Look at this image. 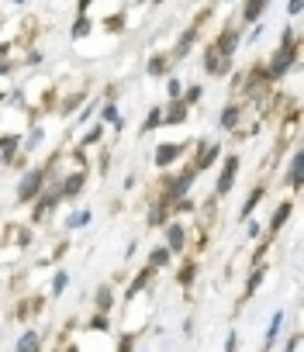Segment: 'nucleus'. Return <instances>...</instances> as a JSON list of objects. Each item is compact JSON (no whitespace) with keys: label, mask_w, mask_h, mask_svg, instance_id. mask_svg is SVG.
I'll list each match as a JSON object with an SVG mask.
<instances>
[{"label":"nucleus","mask_w":304,"mask_h":352,"mask_svg":"<svg viewBox=\"0 0 304 352\" xmlns=\"http://www.w3.org/2000/svg\"><path fill=\"white\" fill-rule=\"evenodd\" d=\"M297 66H301V45H276L273 56L263 63L270 83H283L290 73H297Z\"/></svg>","instance_id":"nucleus-1"},{"label":"nucleus","mask_w":304,"mask_h":352,"mask_svg":"<svg viewBox=\"0 0 304 352\" xmlns=\"http://www.w3.org/2000/svg\"><path fill=\"white\" fill-rule=\"evenodd\" d=\"M45 187H49V173H45V166H28V169L18 176V187H14V201H18V208H32L35 197H39Z\"/></svg>","instance_id":"nucleus-2"},{"label":"nucleus","mask_w":304,"mask_h":352,"mask_svg":"<svg viewBox=\"0 0 304 352\" xmlns=\"http://www.w3.org/2000/svg\"><path fill=\"white\" fill-rule=\"evenodd\" d=\"M201 180V173L187 162L180 173H170V176H163V180H160V194L173 204V201H180V197H187L191 190H194V184Z\"/></svg>","instance_id":"nucleus-3"},{"label":"nucleus","mask_w":304,"mask_h":352,"mask_svg":"<svg viewBox=\"0 0 304 352\" xmlns=\"http://www.w3.org/2000/svg\"><path fill=\"white\" fill-rule=\"evenodd\" d=\"M239 169H242V155L239 152H228L221 155V169H218V180H215V197H228L239 184Z\"/></svg>","instance_id":"nucleus-4"},{"label":"nucleus","mask_w":304,"mask_h":352,"mask_svg":"<svg viewBox=\"0 0 304 352\" xmlns=\"http://www.w3.org/2000/svg\"><path fill=\"white\" fill-rule=\"evenodd\" d=\"M87 184H90V169H83V166H76V169H69L66 176H59V180H56V187H59V197H63V204H73V201H80V197H83V190H87Z\"/></svg>","instance_id":"nucleus-5"},{"label":"nucleus","mask_w":304,"mask_h":352,"mask_svg":"<svg viewBox=\"0 0 304 352\" xmlns=\"http://www.w3.org/2000/svg\"><path fill=\"white\" fill-rule=\"evenodd\" d=\"M59 204H63V197H59V187L56 184H49L39 197H35V204H32V214H28V225H45L56 211H59Z\"/></svg>","instance_id":"nucleus-6"},{"label":"nucleus","mask_w":304,"mask_h":352,"mask_svg":"<svg viewBox=\"0 0 304 352\" xmlns=\"http://www.w3.org/2000/svg\"><path fill=\"white\" fill-rule=\"evenodd\" d=\"M191 145H194V142H160L156 148H152V166H156L160 173H166L170 166H177V162L187 155Z\"/></svg>","instance_id":"nucleus-7"},{"label":"nucleus","mask_w":304,"mask_h":352,"mask_svg":"<svg viewBox=\"0 0 304 352\" xmlns=\"http://www.w3.org/2000/svg\"><path fill=\"white\" fill-rule=\"evenodd\" d=\"M208 14H211V11H204L191 28H184V35H180V38H177V45L170 49L173 63H180V59H187V56L194 52V45H197V42H201V35H204V21H208Z\"/></svg>","instance_id":"nucleus-8"},{"label":"nucleus","mask_w":304,"mask_h":352,"mask_svg":"<svg viewBox=\"0 0 304 352\" xmlns=\"http://www.w3.org/2000/svg\"><path fill=\"white\" fill-rule=\"evenodd\" d=\"M194 145H197V152H194L191 166H194L197 173H208V169H215V166L221 162V155H225V145H221V142H208V138H197Z\"/></svg>","instance_id":"nucleus-9"},{"label":"nucleus","mask_w":304,"mask_h":352,"mask_svg":"<svg viewBox=\"0 0 304 352\" xmlns=\"http://www.w3.org/2000/svg\"><path fill=\"white\" fill-rule=\"evenodd\" d=\"M211 45H215L225 59H235V52H239V45H242V25L225 21V25L218 28V35L211 38Z\"/></svg>","instance_id":"nucleus-10"},{"label":"nucleus","mask_w":304,"mask_h":352,"mask_svg":"<svg viewBox=\"0 0 304 352\" xmlns=\"http://www.w3.org/2000/svg\"><path fill=\"white\" fill-rule=\"evenodd\" d=\"M201 69H204L211 80H225V76L232 73V59H225V56L208 42V45L201 49Z\"/></svg>","instance_id":"nucleus-11"},{"label":"nucleus","mask_w":304,"mask_h":352,"mask_svg":"<svg viewBox=\"0 0 304 352\" xmlns=\"http://www.w3.org/2000/svg\"><path fill=\"white\" fill-rule=\"evenodd\" d=\"M187 225L180 221V218H170L166 225H163V245L173 252V256H184L187 252Z\"/></svg>","instance_id":"nucleus-12"},{"label":"nucleus","mask_w":304,"mask_h":352,"mask_svg":"<svg viewBox=\"0 0 304 352\" xmlns=\"http://www.w3.org/2000/svg\"><path fill=\"white\" fill-rule=\"evenodd\" d=\"M283 184L294 194H301V187H304V148L301 145L290 148V162H287V173H283Z\"/></svg>","instance_id":"nucleus-13"},{"label":"nucleus","mask_w":304,"mask_h":352,"mask_svg":"<svg viewBox=\"0 0 304 352\" xmlns=\"http://www.w3.org/2000/svg\"><path fill=\"white\" fill-rule=\"evenodd\" d=\"M173 218V204L163 197V194H156V197H152L149 201V211H145V225L149 228H163L166 221Z\"/></svg>","instance_id":"nucleus-14"},{"label":"nucleus","mask_w":304,"mask_h":352,"mask_svg":"<svg viewBox=\"0 0 304 352\" xmlns=\"http://www.w3.org/2000/svg\"><path fill=\"white\" fill-rule=\"evenodd\" d=\"M194 107H187L184 100H166L163 104V128H184L191 121Z\"/></svg>","instance_id":"nucleus-15"},{"label":"nucleus","mask_w":304,"mask_h":352,"mask_svg":"<svg viewBox=\"0 0 304 352\" xmlns=\"http://www.w3.org/2000/svg\"><path fill=\"white\" fill-rule=\"evenodd\" d=\"M242 118H246V104L232 97V100L221 107V114H218V128H221V131H239Z\"/></svg>","instance_id":"nucleus-16"},{"label":"nucleus","mask_w":304,"mask_h":352,"mask_svg":"<svg viewBox=\"0 0 304 352\" xmlns=\"http://www.w3.org/2000/svg\"><path fill=\"white\" fill-rule=\"evenodd\" d=\"M270 4H273V0H242V8H239V25L252 28L256 21H263V18H266Z\"/></svg>","instance_id":"nucleus-17"},{"label":"nucleus","mask_w":304,"mask_h":352,"mask_svg":"<svg viewBox=\"0 0 304 352\" xmlns=\"http://www.w3.org/2000/svg\"><path fill=\"white\" fill-rule=\"evenodd\" d=\"M152 280H156V270H152V266H142V270H138V273L131 276V283L124 287L121 300H124V304H131V300H135L138 294H145V290H149V283H152Z\"/></svg>","instance_id":"nucleus-18"},{"label":"nucleus","mask_w":304,"mask_h":352,"mask_svg":"<svg viewBox=\"0 0 304 352\" xmlns=\"http://www.w3.org/2000/svg\"><path fill=\"white\" fill-rule=\"evenodd\" d=\"M266 273H270V266H266V263H256V266L249 270V276H246V287H242V294H239V307H242V304H249V300L256 297V290L263 287Z\"/></svg>","instance_id":"nucleus-19"},{"label":"nucleus","mask_w":304,"mask_h":352,"mask_svg":"<svg viewBox=\"0 0 304 352\" xmlns=\"http://www.w3.org/2000/svg\"><path fill=\"white\" fill-rule=\"evenodd\" d=\"M145 73H149L152 80H166V76L173 73V56H170L166 49L152 52V56H149V63H145Z\"/></svg>","instance_id":"nucleus-20"},{"label":"nucleus","mask_w":304,"mask_h":352,"mask_svg":"<svg viewBox=\"0 0 304 352\" xmlns=\"http://www.w3.org/2000/svg\"><path fill=\"white\" fill-rule=\"evenodd\" d=\"M263 197H266V180H259V184L246 194V201H242V208H239V221H249V218L256 214V208L263 204Z\"/></svg>","instance_id":"nucleus-21"},{"label":"nucleus","mask_w":304,"mask_h":352,"mask_svg":"<svg viewBox=\"0 0 304 352\" xmlns=\"http://www.w3.org/2000/svg\"><path fill=\"white\" fill-rule=\"evenodd\" d=\"M114 300H118L114 283H97V290H94V311H100V314H114Z\"/></svg>","instance_id":"nucleus-22"},{"label":"nucleus","mask_w":304,"mask_h":352,"mask_svg":"<svg viewBox=\"0 0 304 352\" xmlns=\"http://www.w3.org/2000/svg\"><path fill=\"white\" fill-rule=\"evenodd\" d=\"M97 114H100V124H104V128H111L114 135H118V131H124V118H121V111H118V100H104Z\"/></svg>","instance_id":"nucleus-23"},{"label":"nucleus","mask_w":304,"mask_h":352,"mask_svg":"<svg viewBox=\"0 0 304 352\" xmlns=\"http://www.w3.org/2000/svg\"><path fill=\"white\" fill-rule=\"evenodd\" d=\"M42 311H45V297H42V294H28V297L14 307V318H18V321H28V318H39Z\"/></svg>","instance_id":"nucleus-24"},{"label":"nucleus","mask_w":304,"mask_h":352,"mask_svg":"<svg viewBox=\"0 0 304 352\" xmlns=\"http://www.w3.org/2000/svg\"><path fill=\"white\" fill-rule=\"evenodd\" d=\"M14 352H45V338L39 328H25L14 342Z\"/></svg>","instance_id":"nucleus-25"},{"label":"nucleus","mask_w":304,"mask_h":352,"mask_svg":"<svg viewBox=\"0 0 304 352\" xmlns=\"http://www.w3.org/2000/svg\"><path fill=\"white\" fill-rule=\"evenodd\" d=\"M42 142H45V128L35 121V124H32V128L21 135V155H28V159H32V155L42 148Z\"/></svg>","instance_id":"nucleus-26"},{"label":"nucleus","mask_w":304,"mask_h":352,"mask_svg":"<svg viewBox=\"0 0 304 352\" xmlns=\"http://www.w3.org/2000/svg\"><path fill=\"white\" fill-rule=\"evenodd\" d=\"M283 321H287V314H283V311H273V318H270V324H266V335H263L259 352H273V349H276V338H280Z\"/></svg>","instance_id":"nucleus-27"},{"label":"nucleus","mask_w":304,"mask_h":352,"mask_svg":"<svg viewBox=\"0 0 304 352\" xmlns=\"http://www.w3.org/2000/svg\"><path fill=\"white\" fill-rule=\"evenodd\" d=\"M90 221H94V211H90V208H76V211H69V214H66L63 232H66V235H73V232H80V228H90Z\"/></svg>","instance_id":"nucleus-28"},{"label":"nucleus","mask_w":304,"mask_h":352,"mask_svg":"<svg viewBox=\"0 0 304 352\" xmlns=\"http://www.w3.org/2000/svg\"><path fill=\"white\" fill-rule=\"evenodd\" d=\"M197 256L194 259H184L180 266H177V287H184V290H191L194 287V280H197Z\"/></svg>","instance_id":"nucleus-29"},{"label":"nucleus","mask_w":304,"mask_h":352,"mask_svg":"<svg viewBox=\"0 0 304 352\" xmlns=\"http://www.w3.org/2000/svg\"><path fill=\"white\" fill-rule=\"evenodd\" d=\"M145 266H152V270H156V273H163V270H170V266H173V252H170L166 245H156V249L149 252Z\"/></svg>","instance_id":"nucleus-30"},{"label":"nucleus","mask_w":304,"mask_h":352,"mask_svg":"<svg viewBox=\"0 0 304 352\" xmlns=\"http://www.w3.org/2000/svg\"><path fill=\"white\" fill-rule=\"evenodd\" d=\"M90 35H94V18H90V14H76L73 25H69V38H73V42H83V38H90Z\"/></svg>","instance_id":"nucleus-31"},{"label":"nucleus","mask_w":304,"mask_h":352,"mask_svg":"<svg viewBox=\"0 0 304 352\" xmlns=\"http://www.w3.org/2000/svg\"><path fill=\"white\" fill-rule=\"evenodd\" d=\"M160 128H163V104H152L149 114H145V121H142V128H138V135H152V131H160Z\"/></svg>","instance_id":"nucleus-32"},{"label":"nucleus","mask_w":304,"mask_h":352,"mask_svg":"<svg viewBox=\"0 0 304 352\" xmlns=\"http://www.w3.org/2000/svg\"><path fill=\"white\" fill-rule=\"evenodd\" d=\"M104 131H107V128H104L100 121H94V124L83 131V138H80V145H76V148H80V152H87V148L100 145V142H104Z\"/></svg>","instance_id":"nucleus-33"},{"label":"nucleus","mask_w":304,"mask_h":352,"mask_svg":"<svg viewBox=\"0 0 304 352\" xmlns=\"http://www.w3.org/2000/svg\"><path fill=\"white\" fill-rule=\"evenodd\" d=\"M87 331H100V335L114 331V314H100V311H94V318H87Z\"/></svg>","instance_id":"nucleus-34"},{"label":"nucleus","mask_w":304,"mask_h":352,"mask_svg":"<svg viewBox=\"0 0 304 352\" xmlns=\"http://www.w3.org/2000/svg\"><path fill=\"white\" fill-rule=\"evenodd\" d=\"M124 25H128V14H124V11H118V14H107V18L100 21V28H104L111 38H114V35H121V32H124Z\"/></svg>","instance_id":"nucleus-35"},{"label":"nucleus","mask_w":304,"mask_h":352,"mask_svg":"<svg viewBox=\"0 0 304 352\" xmlns=\"http://www.w3.org/2000/svg\"><path fill=\"white\" fill-rule=\"evenodd\" d=\"M204 94H208V90H204V83H187V87H184V94H180V100H184L187 107H197V104L204 100Z\"/></svg>","instance_id":"nucleus-36"},{"label":"nucleus","mask_w":304,"mask_h":352,"mask_svg":"<svg viewBox=\"0 0 304 352\" xmlns=\"http://www.w3.org/2000/svg\"><path fill=\"white\" fill-rule=\"evenodd\" d=\"M83 104H87V90H76V94H69V97L59 104V114H63V118H69V114H73L76 107H83Z\"/></svg>","instance_id":"nucleus-37"},{"label":"nucleus","mask_w":304,"mask_h":352,"mask_svg":"<svg viewBox=\"0 0 304 352\" xmlns=\"http://www.w3.org/2000/svg\"><path fill=\"white\" fill-rule=\"evenodd\" d=\"M66 290H69V273H66V270H56L52 280H49V294H52V297H63Z\"/></svg>","instance_id":"nucleus-38"},{"label":"nucleus","mask_w":304,"mask_h":352,"mask_svg":"<svg viewBox=\"0 0 304 352\" xmlns=\"http://www.w3.org/2000/svg\"><path fill=\"white\" fill-rule=\"evenodd\" d=\"M184 214H197V201L187 194L180 201H173V218H184Z\"/></svg>","instance_id":"nucleus-39"},{"label":"nucleus","mask_w":304,"mask_h":352,"mask_svg":"<svg viewBox=\"0 0 304 352\" xmlns=\"http://www.w3.org/2000/svg\"><path fill=\"white\" fill-rule=\"evenodd\" d=\"M180 94H184V80L177 73H170L166 76V100H180Z\"/></svg>","instance_id":"nucleus-40"},{"label":"nucleus","mask_w":304,"mask_h":352,"mask_svg":"<svg viewBox=\"0 0 304 352\" xmlns=\"http://www.w3.org/2000/svg\"><path fill=\"white\" fill-rule=\"evenodd\" d=\"M100 104H104V100H90V104H83V107L76 111V124H83V128H87V121L100 111Z\"/></svg>","instance_id":"nucleus-41"},{"label":"nucleus","mask_w":304,"mask_h":352,"mask_svg":"<svg viewBox=\"0 0 304 352\" xmlns=\"http://www.w3.org/2000/svg\"><path fill=\"white\" fill-rule=\"evenodd\" d=\"M135 342H138L135 331H121V338H118V352H135Z\"/></svg>","instance_id":"nucleus-42"},{"label":"nucleus","mask_w":304,"mask_h":352,"mask_svg":"<svg viewBox=\"0 0 304 352\" xmlns=\"http://www.w3.org/2000/svg\"><path fill=\"white\" fill-rule=\"evenodd\" d=\"M259 235H263V225H259V221H246V239H249V242H256Z\"/></svg>","instance_id":"nucleus-43"},{"label":"nucleus","mask_w":304,"mask_h":352,"mask_svg":"<svg viewBox=\"0 0 304 352\" xmlns=\"http://www.w3.org/2000/svg\"><path fill=\"white\" fill-rule=\"evenodd\" d=\"M301 8H304V0H287V18L297 21L301 18Z\"/></svg>","instance_id":"nucleus-44"},{"label":"nucleus","mask_w":304,"mask_h":352,"mask_svg":"<svg viewBox=\"0 0 304 352\" xmlns=\"http://www.w3.org/2000/svg\"><path fill=\"white\" fill-rule=\"evenodd\" d=\"M11 52H14V42H0V66L11 63Z\"/></svg>","instance_id":"nucleus-45"},{"label":"nucleus","mask_w":304,"mask_h":352,"mask_svg":"<svg viewBox=\"0 0 304 352\" xmlns=\"http://www.w3.org/2000/svg\"><path fill=\"white\" fill-rule=\"evenodd\" d=\"M225 352H239V331H235V328H232L228 338H225Z\"/></svg>","instance_id":"nucleus-46"},{"label":"nucleus","mask_w":304,"mask_h":352,"mask_svg":"<svg viewBox=\"0 0 304 352\" xmlns=\"http://www.w3.org/2000/svg\"><path fill=\"white\" fill-rule=\"evenodd\" d=\"M42 59H45V56L35 49V52H28V56H25V66H32V69H35V66H42Z\"/></svg>","instance_id":"nucleus-47"},{"label":"nucleus","mask_w":304,"mask_h":352,"mask_svg":"<svg viewBox=\"0 0 304 352\" xmlns=\"http://www.w3.org/2000/svg\"><path fill=\"white\" fill-rule=\"evenodd\" d=\"M100 100H118V83H107L104 94H100Z\"/></svg>","instance_id":"nucleus-48"},{"label":"nucleus","mask_w":304,"mask_h":352,"mask_svg":"<svg viewBox=\"0 0 304 352\" xmlns=\"http://www.w3.org/2000/svg\"><path fill=\"white\" fill-rule=\"evenodd\" d=\"M94 4H97V0H76V14H90Z\"/></svg>","instance_id":"nucleus-49"},{"label":"nucleus","mask_w":304,"mask_h":352,"mask_svg":"<svg viewBox=\"0 0 304 352\" xmlns=\"http://www.w3.org/2000/svg\"><path fill=\"white\" fill-rule=\"evenodd\" d=\"M135 187H138V173H128L124 176V190H135Z\"/></svg>","instance_id":"nucleus-50"},{"label":"nucleus","mask_w":304,"mask_h":352,"mask_svg":"<svg viewBox=\"0 0 304 352\" xmlns=\"http://www.w3.org/2000/svg\"><path fill=\"white\" fill-rule=\"evenodd\" d=\"M135 249H138V242L131 239V242H128V249H124V259H131V256H135Z\"/></svg>","instance_id":"nucleus-51"},{"label":"nucleus","mask_w":304,"mask_h":352,"mask_svg":"<svg viewBox=\"0 0 304 352\" xmlns=\"http://www.w3.org/2000/svg\"><path fill=\"white\" fill-rule=\"evenodd\" d=\"M8 4H14V8H25V4H28V0H8Z\"/></svg>","instance_id":"nucleus-52"},{"label":"nucleus","mask_w":304,"mask_h":352,"mask_svg":"<svg viewBox=\"0 0 304 352\" xmlns=\"http://www.w3.org/2000/svg\"><path fill=\"white\" fill-rule=\"evenodd\" d=\"M149 4H152V8H163V4H166V0H149Z\"/></svg>","instance_id":"nucleus-53"},{"label":"nucleus","mask_w":304,"mask_h":352,"mask_svg":"<svg viewBox=\"0 0 304 352\" xmlns=\"http://www.w3.org/2000/svg\"><path fill=\"white\" fill-rule=\"evenodd\" d=\"M52 352H63V349H59V345H56V349H52Z\"/></svg>","instance_id":"nucleus-54"},{"label":"nucleus","mask_w":304,"mask_h":352,"mask_svg":"<svg viewBox=\"0 0 304 352\" xmlns=\"http://www.w3.org/2000/svg\"><path fill=\"white\" fill-rule=\"evenodd\" d=\"M135 352H138V349H135Z\"/></svg>","instance_id":"nucleus-55"}]
</instances>
